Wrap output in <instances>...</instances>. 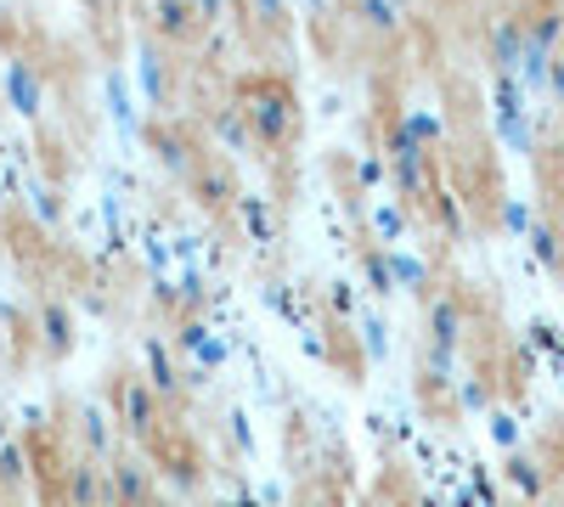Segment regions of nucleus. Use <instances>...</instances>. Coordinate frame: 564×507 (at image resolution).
I'll list each match as a JSON object with an SVG mask.
<instances>
[{"mask_svg": "<svg viewBox=\"0 0 564 507\" xmlns=\"http://www.w3.org/2000/svg\"><path fill=\"white\" fill-rule=\"evenodd\" d=\"M508 485L520 491L525 502H542L547 496V469L536 463V456H513V463H508Z\"/></svg>", "mask_w": 564, "mask_h": 507, "instance_id": "7ed1b4c3", "label": "nucleus"}, {"mask_svg": "<svg viewBox=\"0 0 564 507\" xmlns=\"http://www.w3.org/2000/svg\"><path fill=\"white\" fill-rule=\"evenodd\" d=\"M148 496H153L148 474H141L135 463H113V474H108V502L113 507H148Z\"/></svg>", "mask_w": 564, "mask_h": 507, "instance_id": "f257e3e1", "label": "nucleus"}, {"mask_svg": "<svg viewBox=\"0 0 564 507\" xmlns=\"http://www.w3.org/2000/svg\"><path fill=\"white\" fill-rule=\"evenodd\" d=\"M553 507H564V496H553Z\"/></svg>", "mask_w": 564, "mask_h": 507, "instance_id": "20e7f679", "label": "nucleus"}, {"mask_svg": "<svg viewBox=\"0 0 564 507\" xmlns=\"http://www.w3.org/2000/svg\"><path fill=\"white\" fill-rule=\"evenodd\" d=\"M102 491H108V480H102V469H90V463H74L68 480H63V502L68 507H97Z\"/></svg>", "mask_w": 564, "mask_h": 507, "instance_id": "f03ea898", "label": "nucleus"}]
</instances>
